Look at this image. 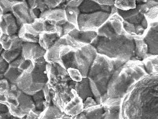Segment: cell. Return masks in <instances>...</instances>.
Listing matches in <instances>:
<instances>
[{
    "mask_svg": "<svg viewBox=\"0 0 158 119\" xmlns=\"http://www.w3.org/2000/svg\"><path fill=\"white\" fill-rule=\"evenodd\" d=\"M120 119H158V73L130 87L121 102Z\"/></svg>",
    "mask_w": 158,
    "mask_h": 119,
    "instance_id": "obj_1",
    "label": "cell"
},
{
    "mask_svg": "<svg viewBox=\"0 0 158 119\" xmlns=\"http://www.w3.org/2000/svg\"><path fill=\"white\" fill-rule=\"evenodd\" d=\"M147 74L143 62L127 61L111 77L108 87V97L122 99L131 86Z\"/></svg>",
    "mask_w": 158,
    "mask_h": 119,
    "instance_id": "obj_2",
    "label": "cell"
},
{
    "mask_svg": "<svg viewBox=\"0 0 158 119\" xmlns=\"http://www.w3.org/2000/svg\"><path fill=\"white\" fill-rule=\"evenodd\" d=\"M48 84L54 92L53 103L63 112L66 104L73 97L72 90L75 89L76 82L71 79L67 69L58 63H47Z\"/></svg>",
    "mask_w": 158,
    "mask_h": 119,
    "instance_id": "obj_3",
    "label": "cell"
},
{
    "mask_svg": "<svg viewBox=\"0 0 158 119\" xmlns=\"http://www.w3.org/2000/svg\"><path fill=\"white\" fill-rule=\"evenodd\" d=\"M98 54L111 59L133 60L135 45L134 38L126 33L110 38L98 36L91 44Z\"/></svg>",
    "mask_w": 158,
    "mask_h": 119,
    "instance_id": "obj_4",
    "label": "cell"
},
{
    "mask_svg": "<svg viewBox=\"0 0 158 119\" xmlns=\"http://www.w3.org/2000/svg\"><path fill=\"white\" fill-rule=\"evenodd\" d=\"M127 62L124 60L109 58L98 53L87 77L97 87L102 97V103L108 98V87L114 73Z\"/></svg>",
    "mask_w": 158,
    "mask_h": 119,
    "instance_id": "obj_5",
    "label": "cell"
},
{
    "mask_svg": "<svg viewBox=\"0 0 158 119\" xmlns=\"http://www.w3.org/2000/svg\"><path fill=\"white\" fill-rule=\"evenodd\" d=\"M98 55V52L91 44L81 48L68 46L64 47L59 53V64L66 69H78L84 78L87 77L90 67Z\"/></svg>",
    "mask_w": 158,
    "mask_h": 119,
    "instance_id": "obj_6",
    "label": "cell"
},
{
    "mask_svg": "<svg viewBox=\"0 0 158 119\" xmlns=\"http://www.w3.org/2000/svg\"><path fill=\"white\" fill-rule=\"evenodd\" d=\"M47 64L44 57L31 62L29 67L17 79L16 86L18 88L30 96L43 90L48 82Z\"/></svg>",
    "mask_w": 158,
    "mask_h": 119,
    "instance_id": "obj_7",
    "label": "cell"
},
{
    "mask_svg": "<svg viewBox=\"0 0 158 119\" xmlns=\"http://www.w3.org/2000/svg\"><path fill=\"white\" fill-rule=\"evenodd\" d=\"M5 96L6 100L1 103L6 105L12 115L17 118H24L35 109L32 96L20 90L16 85L11 84V88Z\"/></svg>",
    "mask_w": 158,
    "mask_h": 119,
    "instance_id": "obj_8",
    "label": "cell"
},
{
    "mask_svg": "<svg viewBox=\"0 0 158 119\" xmlns=\"http://www.w3.org/2000/svg\"><path fill=\"white\" fill-rule=\"evenodd\" d=\"M111 15V13L98 11L89 14L80 13L78 17V28L83 31H98Z\"/></svg>",
    "mask_w": 158,
    "mask_h": 119,
    "instance_id": "obj_9",
    "label": "cell"
},
{
    "mask_svg": "<svg viewBox=\"0 0 158 119\" xmlns=\"http://www.w3.org/2000/svg\"><path fill=\"white\" fill-rule=\"evenodd\" d=\"M86 45L77 42L69 34L59 38L55 43L46 52L44 58L47 63H59V53L66 46L81 48Z\"/></svg>",
    "mask_w": 158,
    "mask_h": 119,
    "instance_id": "obj_10",
    "label": "cell"
},
{
    "mask_svg": "<svg viewBox=\"0 0 158 119\" xmlns=\"http://www.w3.org/2000/svg\"><path fill=\"white\" fill-rule=\"evenodd\" d=\"M31 63V61L25 60L21 55L18 58L10 64L7 71L1 76V79L6 78L11 84L16 85L17 79L29 67Z\"/></svg>",
    "mask_w": 158,
    "mask_h": 119,
    "instance_id": "obj_11",
    "label": "cell"
},
{
    "mask_svg": "<svg viewBox=\"0 0 158 119\" xmlns=\"http://www.w3.org/2000/svg\"><path fill=\"white\" fill-rule=\"evenodd\" d=\"M11 13L16 19L19 28L24 24H30L34 20L30 14L29 7L27 1H20L12 7Z\"/></svg>",
    "mask_w": 158,
    "mask_h": 119,
    "instance_id": "obj_12",
    "label": "cell"
},
{
    "mask_svg": "<svg viewBox=\"0 0 158 119\" xmlns=\"http://www.w3.org/2000/svg\"><path fill=\"white\" fill-rule=\"evenodd\" d=\"M143 38L148 46V56H158V22L149 24Z\"/></svg>",
    "mask_w": 158,
    "mask_h": 119,
    "instance_id": "obj_13",
    "label": "cell"
},
{
    "mask_svg": "<svg viewBox=\"0 0 158 119\" xmlns=\"http://www.w3.org/2000/svg\"><path fill=\"white\" fill-rule=\"evenodd\" d=\"M117 13L122 18L123 21L135 25V26L142 25L145 27H149V22L146 19L145 15L141 12L136 7L127 11H123L118 9Z\"/></svg>",
    "mask_w": 158,
    "mask_h": 119,
    "instance_id": "obj_14",
    "label": "cell"
},
{
    "mask_svg": "<svg viewBox=\"0 0 158 119\" xmlns=\"http://www.w3.org/2000/svg\"><path fill=\"white\" fill-rule=\"evenodd\" d=\"M23 25L26 31L34 35L39 36L44 33L56 32L54 25L41 18L35 19L32 24H24Z\"/></svg>",
    "mask_w": 158,
    "mask_h": 119,
    "instance_id": "obj_15",
    "label": "cell"
},
{
    "mask_svg": "<svg viewBox=\"0 0 158 119\" xmlns=\"http://www.w3.org/2000/svg\"><path fill=\"white\" fill-rule=\"evenodd\" d=\"M46 52L39 43L24 42L22 45L21 56L26 60L34 62L44 57Z\"/></svg>",
    "mask_w": 158,
    "mask_h": 119,
    "instance_id": "obj_16",
    "label": "cell"
},
{
    "mask_svg": "<svg viewBox=\"0 0 158 119\" xmlns=\"http://www.w3.org/2000/svg\"><path fill=\"white\" fill-rule=\"evenodd\" d=\"M19 28L16 19L11 12L0 16V31L3 34H18Z\"/></svg>",
    "mask_w": 158,
    "mask_h": 119,
    "instance_id": "obj_17",
    "label": "cell"
},
{
    "mask_svg": "<svg viewBox=\"0 0 158 119\" xmlns=\"http://www.w3.org/2000/svg\"><path fill=\"white\" fill-rule=\"evenodd\" d=\"M72 92L74 96L64 106L63 112L66 115L73 117L83 113L84 108L83 99L75 89H72Z\"/></svg>",
    "mask_w": 158,
    "mask_h": 119,
    "instance_id": "obj_18",
    "label": "cell"
},
{
    "mask_svg": "<svg viewBox=\"0 0 158 119\" xmlns=\"http://www.w3.org/2000/svg\"><path fill=\"white\" fill-rule=\"evenodd\" d=\"M122 98H108L102 104L108 107L107 112L103 119H120Z\"/></svg>",
    "mask_w": 158,
    "mask_h": 119,
    "instance_id": "obj_19",
    "label": "cell"
},
{
    "mask_svg": "<svg viewBox=\"0 0 158 119\" xmlns=\"http://www.w3.org/2000/svg\"><path fill=\"white\" fill-rule=\"evenodd\" d=\"M74 40L85 45H89L98 37L96 31H83L75 29L69 34Z\"/></svg>",
    "mask_w": 158,
    "mask_h": 119,
    "instance_id": "obj_20",
    "label": "cell"
},
{
    "mask_svg": "<svg viewBox=\"0 0 158 119\" xmlns=\"http://www.w3.org/2000/svg\"><path fill=\"white\" fill-rule=\"evenodd\" d=\"M81 13L89 14L98 11H105L111 13V7L102 6L98 4L95 1H83L79 7Z\"/></svg>",
    "mask_w": 158,
    "mask_h": 119,
    "instance_id": "obj_21",
    "label": "cell"
},
{
    "mask_svg": "<svg viewBox=\"0 0 158 119\" xmlns=\"http://www.w3.org/2000/svg\"><path fill=\"white\" fill-rule=\"evenodd\" d=\"M40 18L48 20L53 24L56 22L66 20L65 10L58 7L56 9L47 10L42 13Z\"/></svg>",
    "mask_w": 158,
    "mask_h": 119,
    "instance_id": "obj_22",
    "label": "cell"
},
{
    "mask_svg": "<svg viewBox=\"0 0 158 119\" xmlns=\"http://www.w3.org/2000/svg\"><path fill=\"white\" fill-rule=\"evenodd\" d=\"M135 56L133 61H144L148 57V46L146 44L143 37L135 36Z\"/></svg>",
    "mask_w": 158,
    "mask_h": 119,
    "instance_id": "obj_23",
    "label": "cell"
},
{
    "mask_svg": "<svg viewBox=\"0 0 158 119\" xmlns=\"http://www.w3.org/2000/svg\"><path fill=\"white\" fill-rule=\"evenodd\" d=\"M108 107L104 104L84 109L83 113L86 119H103L107 112Z\"/></svg>",
    "mask_w": 158,
    "mask_h": 119,
    "instance_id": "obj_24",
    "label": "cell"
},
{
    "mask_svg": "<svg viewBox=\"0 0 158 119\" xmlns=\"http://www.w3.org/2000/svg\"><path fill=\"white\" fill-rule=\"evenodd\" d=\"M75 90L78 93V95L83 99V101L89 97H92L94 98L88 77L83 78L81 82H76Z\"/></svg>",
    "mask_w": 158,
    "mask_h": 119,
    "instance_id": "obj_25",
    "label": "cell"
},
{
    "mask_svg": "<svg viewBox=\"0 0 158 119\" xmlns=\"http://www.w3.org/2000/svg\"><path fill=\"white\" fill-rule=\"evenodd\" d=\"M59 38L56 32L41 34L39 35V44L44 49L47 51Z\"/></svg>",
    "mask_w": 158,
    "mask_h": 119,
    "instance_id": "obj_26",
    "label": "cell"
},
{
    "mask_svg": "<svg viewBox=\"0 0 158 119\" xmlns=\"http://www.w3.org/2000/svg\"><path fill=\"white\" fill-rule=\"evenodd\" d=\"M65 114L58 107L52 105L48 107L40 115V119H57L64 116Z\"/></svg>",
    "mask_w": 158,
    "mask_h": 119,
    "instance_id": "obj_27",
    "label": "cell"
},
{
    "mask_svg": "<svg viewBox=\"0 0 158 119\" xmlns=\"http://www.w3.org/2000/svg\"><path fill=\"white\" fill-rule=\"evenodd\" d=\"M53 25L56 32L60 38L69 34L70 32L76 28L73 24L69 23L66 20L56 22Z\"/></svg>",
    "mask_w": 158,
    "mask_h": 119,
    "instance_id": "obj_28",
    "label": "cell"
},
{
    "mask_svg": "<svg viewBox=\"0 0 158 119\" xmlns=\"http://www.w3.org/2000/svg\"><path fill=\"white\" fill-rule=\"evenodd\" d=\"M65 12L67 21L73 24L76 27V29H79L78 17L81 13L79 7H66Z\"/></svg>",
    "mask_w": 158,
    "mask_h": 119,
    "instance_id": "obj_29",
    "label": "cell"
},
{
    "mask_svg": "<svg viewBox=\"0 0 158 119\" xmlns=\"http://www.w3.org/2000/svg\"><path fill=\"white\" fill-rule=\"evenodd\" d=\"M147 74L158 73V56H149L142 61Z\"/></svg>",
    "mask_w": 158,
    "mask_h": 119,
    "instance_id": "obj_30",
    "label": "cell"
},
{
    "mask_svg": "<svg viewBox=\"0 0 158 119\" xmlns=\"http://www.w3.org/2000/svg\"><path fill=\"white\" fill-rule=\"evenodd\" d=\"M17 35L24 43H39V36L32 34L26 31L23 25L20 27Z\"/></svg>",
    "mask_w": 158,
    "mask_h": 119,
    "instance_id": "obj_31",
    "label": "cell"
},
{
    "mask_svg": "<svg viewBox=\"0 0 158 119\" xmlns=\"http://www.w3.org/2000/svg\"><path fill=\"white\" fill-rule=\"evenodd\" d=\"M18 37L19 36L17 34L12 35L3 34L2 36H0V44L4 50L7 51L11 48Z\"/></svg>",
    "mask_w": 158,
    "mask_h": 119,
    "instance_id": "obj_32",
    "label": "cell"
},
{
    "mask_svg": "<svg viewBox=\"0 0 158 119\" xmlns=\"http://www.w3.org/2000/svg\"><path fill=\"white\" fill-rule=\"evenodd\" d=\"M136 8L145 15L152 7L158 5V1H136Z\"/></svg>",
    "mask_w": 158,
    "mask_h": 119,
    "instance_id": "obj_33",
    "label": "cell"
},
{
    "mask_svg": "<svg viewBox=\"0 0 158 119\" xmlns=\"http://www.w3.org/2000/svg\"><path fill=\"white\" fill-rule=\"evenodd\" d=\"M35 105V110L44 111L45 109L44 103L46 101L44 93L43 90L38 92L33 95L31 96Z\"/></svg>",
    "mask_w": 158,
    "mask_h": 119,
    "instance_id": "obj_34",
    "label": "cell"
},
{
    "mask_svg": "<svg viewBox=\"0 0 158 119\" xmlns=\"http://www.w3.org/2000/svg\"><path fill=\"white\" fill-rule=\"evenodd\" d=\"M114 6L123 11H127L130 10L135 9L136 7V1H115Z\"/></svg>",
    "mask_w": 158,
    "mask_h": 119,
    "instance_id": "obj_35",
    "label": "cell"
},
{
    "mask_svg": "<svg viewBox=\"0 0 158 119\" xmlns=\"http://www.w3.org/2000/svg\"><path fill=\"white\" fill-rule=\"evenodd\" d=\"M20 1L1 0L0 1V16L4 14L10 13L12 11V7Z\"/></svg>",
    "mask_w": 158,
    "mask_h": 119,
    "instance_id": "obj_36",
    "label": "cell"
},
{
    "mask_svg": "<svg viewBox=\"0 0 158 119\" xmlns=\"http://www.w3.org/2000/svg\"><path fill=\"white\" fill-rule=\"evenodd\" d=\"M29 7L30 14L33 20L39 19L41 16L42 12L38 7V1H27Z\"/></svg>",
    "mask_w": 158,
    "mask_h": 119,
    "instance_id": "obj_37",
    "label": "cell"
},
{
    "mask_svg": "<svg viewBox=\"0 0 158 119\" xmlns=\"http://www.w3.org/2000/svg\"><path fill=\"white\" fill-rule=\"evenodd\" d=\"M21 52L22 51L4 50L1 54V56L10 64L18 58L20 56H21Z\"/></svg>",
    "mask_w": 158,
    "mask_h": 119,
    "instance_id": "obj_38",
    "label": "cell"
},
{
    "mask_svg": "<svg viewBox=\"0 0 158 119\" xmlns=\"http://www.w3.org/2000/svg\"><path fill=\"white\" fill-rule=\"evenodd\" d=\"M145 16L149 24L158 22V5L151 9L145 14Z\"/></svg>",
    "mask_w": 158,
    "mask_h": 119,
    "instance_id": "obj_39",
    "label": "cell"
},
{
    "mask_svg": "<svg viewBox=\"0 0 158 119\" xmlns=\"http://www.w3.org/2000/svg\"><path fill=\"white\" fill-rule=\"evenodd\" d=\"M71 79L76 82H79L83 80V77L81 73L76 68H69L67 69Z\"/></svg>",
    "mask_w": 158,
    "mask_h": 119,
    "instance_id": "obj_40",
    "label": "cell"
},
{
    "mask_svg": "<svg viewBox=\"0 0 158 119\" xmlns=\"http://www.w3.org/2000/svg\"><path fill=\"white\" fill-rule=\"evenodd\" d=\"M11 88V83L6 78L0 81V95H6Z\"/></svg>",
    "mask_w": 158,
    "mask_h": 119,
    "instance_id": "obj_41",
    "label": "cell"
},
{
    "mask_svg": "<svg viewBox=\"0 0 158 119\" xmlns=\"http://www.w3.org/2000/svg\"><path fill=\"white\" fill-rule=\"evenodd\" d=\"M123 29L126 31L127 33L130 35L132 37H135L136 36L135 28V25L130 24L127 21H123Z\"/></svg>",
    "mask_w": 158,
    "mask_h": 119,
    "instance_id": "obj_42",
    "label": "cell"
},
{
    "mask_svg": "<svg viewBox=\"0 0 158 119\" xmlns=\"http://www.w3.org/2000/svg\"><path fill=\"white\" fill-rule=\"evenodd\" d=\"M44 4L47 5L49 10L56 9L61 4L62 1L60 0H44Z\"/></svg>",
    "mask_w": 158,
    "mask_h": 119,
    "instance_id": "obj_43",
    "label": "cell"
},
{
    "mask_svg": "<svg viewBox=\"0 0 158 119\" xmlns=\"http://www.w3.org/2000/svg\"><path fill=\"white\" fill-rule=\"evenodd\" d=\"M83 104L84 109H88L98 105L94 98L92 97H89L86 98L85 100L83 101Z\"/></svg>",
    "mask_w": 158,
    "mask_h": 119,
    "instance_id": "obj_44",
    "label": "cell"
},
{
    "mask_svg": "<svg viewBox=\"0 0 158 119\" xmlns=\"http://www.w3.org/2000/svg\"><path fill=\"white\" fill-rule=\"evenodd\" d=\"M10 64L2 56L0 57V76H2L7 71Z\"/></svg>",
    "mask_w": 158,
    "mask_h": 119,
    "instance_id": "obj_45",
    "label": "cell"
},
{
    "mask_svg": "<svg viewBox=\"0 0 158 119\" xmlns=\"http://www.w3.org/2000/svg\"><path fill=\"white\" fill-rule=\"evenodd\" d=\"M42 112L35 110L31 111L26 116L25 119H40V117Z\"/></svg>",
    "mask_w": 158,
    "mask_h": 119,
    "instance_id": "obj_46",
    "label": "cell"
},
{
    "mask_svg": "<svg viewBox=\"0 0 158 119\" xmlns=\"http://www.w3.org/2000/svg\"><path fill=\"white\" fill-rule=\"evenodd\" d=\"M26 117L23 118H17L16 117L12 115L10 111L6 113L0 114V119H25Z\"/></svg>",
    "mask_w": 158,
    "mask_h": 119,
    "instance_id": "obj_47",
    "label": "cell"
},
{
    "mask_svg": "<svg viewBox=\"0 0 158 119\" xmlns=\"http://www.w3.org/2000/svg\"><path fill=\"white\" fill-rule=\"evenodd\" d=\"M83 1H66V7H79L80 6Z\"/></svg>",
    "mask_w": 158,
    "mask_h": 119,
    "instance_id": "obj_48",
    "label": "cell"
},
{
    "mask_svg": "<svg viewBox=\"0 0 158 119\" xmlns=\"http://www.w3.org/2000/svg\"><path fill=\"white\" fill-rule=\"evenodd\" d=\"M97 3L102 6L112 7L115 4V1H108V0H99L95 1Z\"/></svg>",
    "mask_w": 158,
    "mask_h": 119,
    "instance_id": "obj_49",
    "label": "cell"
},
{
    "mask_svg": "<svg viewBox=\"0 0 158 119\" xmlns=\"http://www.w3.org/2000/svg\"><path fill=\"white\" fill-rule=\"evenodd\" d=\"M10 111L9 107L6 104L1 103V107H0V114L6 113Z\"/></svg>",
    "mask_w": 158,
    "mask_h": 119,
    "instance_id": "obj_50",
    "label": "cell"
},
{
    "mask_svg": "<svg viewBox=\"0 0 158 119\" xmlns=\"http://www.w3.org/2000/svg\"><path fill=\"white\" fill-rule=\"evenodd\" d=\"M72 119V118L71 117L66 115L65 114L64 116L62 117L61 118H58V119Z\"/></svg>",
    "mask_w": 158,
    "mask_h": 119,
    "instance_id": "obj_51",
    "label": "cell"
}]
</instances>
